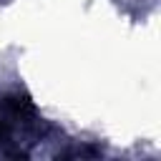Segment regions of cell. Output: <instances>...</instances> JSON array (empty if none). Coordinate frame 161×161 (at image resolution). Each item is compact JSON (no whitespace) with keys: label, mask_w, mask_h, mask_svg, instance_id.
I'll return each mask as SVG.
<instances>
[{"label":"cell","mask_w":161,"mask_h":161,"mask_svg":"<svg viewBox=\"0 0 161 161\" xmlns=\"http://www.w3.org/2000/svg\"><path fill=\"white\" fill-rule=\"evenodd\" d=\"M40 133V121L35 116V108L23 96H8L0 101V143H13L15 156H25L28 138H35Z\"/></svg>","instance_id":"cell-1"}]
</instances>
